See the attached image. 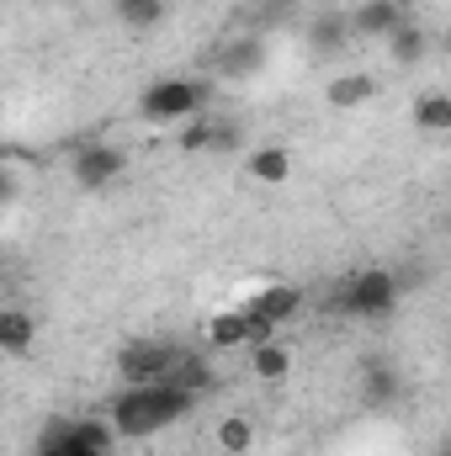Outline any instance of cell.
I'll list each match as a JSON object with an SVG mask.
<instances>
[{"mask_svg":"<svg viewBox=\"0 0 451 456\" xmlns=\"http://www.w3.org/2000/svg\"><path fill=\"white\" fill-rule=\"evenodd\" d=\"M260 64H266V43H260V37H239V43H228L224 59H218L224 75H255Z\"/></svg>","mask_w":451,"mask_h":456,"instance_id":"5bb4252c","label":"cell"},{"mask_svg":"<svg viewBox=\"0 0 451 456\" xmlns=\"http://www.w3.org/2000/svg\"><path fill=\"white\" fill-rule=\"evenodd\" d=\"M202 340H208V350H234V345H244V314H239V308L213 314V319L202 324Z\"/></svg>","mask_w":451,"mask_h":456,"instance_id":"9a60e30c","label":"cell"},{"mask_svg":"<svg viewBox=\"0 0 451 456\" xmlns=\"http://www.w3.org/2000/svg\"><path fill=\"white\" fill-rule=\"evenodd\" d=\"M176 143H181L186 154H197V149H208V143H213V117H197V122H192V127H186V133H181Z\"/></svg>","mask_w":451,"mask_h":456,"instance_id":"44dd1931","label":"cell"},{"mask_svg":"<svg viewBox=\"0 0 451 456\" xmlns=\"http://www.w3.org/2000/svg\"><path fill=\"white\" fill-rule=\"evenodd\" d=\"M165 382H176V387H186L192 398H202V393H213V382H218V377H213V361H208V355L181 350V355H176V366L165 371Z\"/></svg>","mask_w":451,"mask_h":456,"instance_id":"9c48e42d","label":"cell"},{"mask_svg":"<svg viewBox=\"0 0 451 456\" xmlns=\"http://www.w3.org/2000/svg\"><path fill=\"white\" fill-rule=\"evenodd\" d=\"M250 366H255V377H260V382H282V377L292 371V355H287L276 340H266V345H255Z\"/></svg>","mask_w":451,"mask_h":456,"instance_id":"d6986e66","label":"cell"},{"mask_svg":"<svg viewBox=\"0 0 451 456\" xmlns=\"http://www.w3.org/2000/svg\"><path fill=\"white\" fill-rule=\"evenodd\" d=\"M239 143H244V133H239L234 122H213V143H208V149L228 154V149H239Z\"/></svg>","mask_w":451,"mask_h":456,"instance_id":"7402d4cb","label":"cell"},{"mask_svg":"<svg viewBox=\"0 0 451 456\" xmlns=\"http://www.w3.org/2000/svg\"><path fill=\"white\" fill-rule=\"evenodd\" d=\"M0 191H5V181H0Z\"/></svg>","mask_w":451,"mask_h":456,"instance_id":"cb8c5ba5","label":"cell"},{"mask_svg":"<svg viewBox=\"0 0 451 456\" xmlns=\"http://www.w3.org/2000/svg\"><path fill=\"white\" fill-rule=\"evenodd\" d=\"M398 393H404L398 366H388V361H366L361 366V398H366V409H388Z\"/></svg>","mask_w":451,"mask_h":456,"instance_id":"8992f818","label":"cell"},{"mask_svg":"<svg viewBox=\"0 0 451 456\" xmlns=\"http://www.w3.org/2000/svg\"><path fill=\"white\" fill-rule=\"evenodd\" d=\"M398 297H404V281H398L393 271L372 265V271H356V276L340 287L330 308H335V314H350V319H393Z\"/></svg>","mask_w":451,"mask_h":456,"instance_id":"7a4b0ae2","label":"cell"},{"mask_svg":"<svg viewBox=\"0 0 451 456\" xmlns=\"http://www.w3.org/2000/svg\"><path fill=\"white\" fill-rule=\"evenodd\" d=\"M112 11L127 32H149L165 21V0H112Z\"/></svg>","mask_w":451,"mask_h":456,"instance_id":"2e32d148","label":"cell"},{"mask_svg":"<svg viewBox=\"0 0 451 456\" xmlns=\"http://www.w3.org/2000/svg\"><path fill=\"white\" fill-rule=\"evenodd\" d=\"M414 127H420V133H451V96L425 91V96L414 102Z\"/></svg>","mask_w":451,"mask_h":456,"instance_id":"e0dca14e","label":"cell"},{"mask_svg":"<svg viewBox=\"0 0 451 456\" xmlns=\"http://www.w3.org/2000/svg\"><path fill=\"white\" fill-rule=\"evenodd\" d=\"M197 409V398L186 393V387H176V382H138V387H122L112 398V414H107V425H112V436L122 441H149V436H160V430H170V425H181L186 414Z\"/></svg>","mask_w":451,"mask_h":456,"instance_id":"6da1fadb","label":"cell"},{"mask_svg":"<svg viewBox=\"0 0 451 456\" xmlns=\"http://www.w3.org/2000/svg\"><path fill=\"white\" fill-rule=\"evenodd\" d=\"M37 340V319L27 308H0V355H21Z\"/></svg>","mask_w":451,"mask_h":456,"instance_id":"7c38bea8","label":"cell"},{"mask_svg":"<svg viewBox=\"0 0 451 456\" xmlns=\"http://www.w3.org/2000/svg\"><path fill=\"white\" fill-rule=\"evenodd\" d=\"M37 456H112V452H80V446H37Z\"/></svg>","mask_w":451,"mask_h":456,"instance_id":"603a6c76","label":"cell"},{"mask_svg":"<svg viewBox=\"0 0 451 456\" xmlns=\"http://www.w3.org/2000/svg\"><path fill=\"white\" fill-rule=\"evenodd\" d=\"M176 355H181V345L176 340H127L117 350V377L127 382V387H138V382H160L170 366H176Z\"/></svg>","mask_w":451,"mask_h":456,"instance_id":"277c9868","label":"cell"},{"mask_svg":"<svg viewBox=\"0 0 451 456\" xmlns=\"http://www.w3.org/2000/svg\"><path fill=\"white\" fill-rule=\"evenodd\" d=\"M345 37H350V21H345V16H319V21L308 27V48H314V53H340Z\"/></svg>","mask_w":451,"mask_h":456,"instance_id":"ac0fdd59","label":"cell"},{"mask_svg":"<svg viewBox=\"0 0 451 456\" xmlns=\"http://www.w3.org/2000/svg\"><path fill=\"white\" fill-rule=\"evenodd\" d=\"M324 102H330L335 112H356V107L377 102V80H372V75H340V80L324 86Z\"/></svg>","mask_w":451,"mask_h":456,"instance_id":"8fae6325","label":"cell"},{"mask_svg":"<svg viewBox=\"0 0 451 456\" xmlns=\"http://www.w3.org/2000/svg\"><path fill=\"white\" fill-rule=\"evenodd\" d=\"M350 21V37H388L398 21H404V5L398 0H366L356 16H345Z\"/></svg>","mask_w":451,"mask_h":456,"instance_id":"52a82bcc","label":"cell"},{"mask_svg":"<svg viewBox=\"0 0 451 456\" xmlns=\"http://www.w3.org/2000/svg\"><path fill=\"white\" fill-rule=\"evenodd\" d=\"M202 102H208V86L176 75V80H154V86L138 96V117H149V122H176V117H197Z\"/></svg>","mask_w":451,"mask_h":456,"instance_id":"3957f363","label":"cell"},{"mask_svg":"<svg viewBox=\"0 0 451 456\" xmlns=\"http://www.w3.org/2000/svg\"><path fill=\"white\" fill-rule=\"evenodd\" d=\"M244 308H250V314H260V319H271V324L282 330L287 319H298V314H303V292H298V287H266V292H255Z\"/></svg>","mask_w":451,"mask_h":456,"instance_id":"ba28073f","label":"cell"},{"mask_svg":"<svg viewBox=\"0 0 451 456\" xmlns=\"http://www.w3.org/2000/svg\"><path fill=\"white\" fill-rule=\"evenodd\" d=\"M244 170H250V181H260V186H287V175H292V154H287L282 143H266V149H250Z\"/></svg>","mask_w":451,"mask_h":456,"instance_id":"30bf717a","label":"cell"},{"mask_svg":"<svg viewBox=\"0 0 451 456\" xmlns=\"http://www.w3.org/2000/svg\"><path fill=\"white\" fill-rule=\"evenodd\" d=\"M218 446H224V456H244L255 446V425L244 414H228L224 425H218Z\"/></svg>","mask_w":451,"mask_h":456,"instance_id":"ffe728a7","label":"cell"},{"mask_svg":"<svg viewBox=\"0 0 451 456\" xmlns=\"http://www.w3.org/2000/svg\"><path fill=\"white\" fill-rule=\"evenodd\" d=\"M388 48H393V59H398V64H420V59H425V48H430V37H425V27H420V21H409V16H404V21L388 32Z\"/></svg>","mask_w":451,"mask_h":456,"instance_id":"4fadbf2b","label":"cell"},{"mask_svg":"<svg viewBox=\"0 0 451 456\" xmlns=\"http://www.w3.org/2000/svg\"><path fill=\"white\" fill-rule=\"evenodd\" d=\"M122 170H127V154L112 149V143H80L75 159H70V181H75L80 191H102V186H112Z\"/></svg>","mask_w":451,"mask_h":456,"instance_id":"5b68a950","label":"cell"}]
</instances>
